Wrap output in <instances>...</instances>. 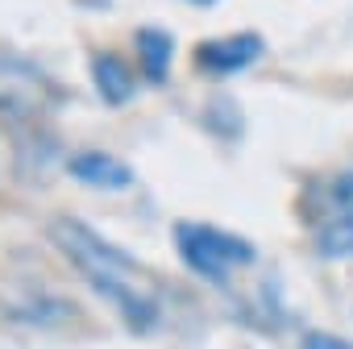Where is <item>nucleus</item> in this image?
<instances>
[{
  "instance_id": "nucleus-2",
  "label": "nucleus",
  "mask_w": 353,
  "mask_h": 349,
  "mask_svg": "<svg viewBox=\"0 0 353 349\" xmlns=\"http://www.w3.org/2000/svg\"><path fill=\"white\" fill-rule=\"evenodd\" d=\"M174 250L179 258L208 283L225 287L229 283V270L233 266H250L258 258V250L237 237V233H225L216 225H204V221H179L174 225Z\"/></svg>"
},
{
  "instance_id": "nucleus-9",
  "label": "nucleus",
  "mask_w": 353,
  "mask_h": 349,
  "mask_svg": "<svg viewBox=\"0 0 353 349\" xmlns=\"http://www.w3.org/2000/svg\"><path fill=\"white\" fill-rule=\"evenodd\" d=\"M316 246L328 258H353V229H320Z\"/></svg>"
},
{
  "instance_id": "nucleus-1",
  "label": "nucleus",
  "mask_w": 353,
  "mask_h": 349,
  "mask_svg": "<svg viewBox=\"0 0 353 349\" xmlns=\"http://www.w3.org/2000/svg\"><path fill=\"white\" fill-rule=\"evenodd\" d=\"M50 241L83 275V283L121 312V320L133 332H150L158 324V312H162L158 283L150 279V270L137 258H129L125 250H117L112 241H104L92 225H83L75 217H54Z\"/></svg>"
},
{
  "instance_id": "nucleus-5",
  "label": "nucleus",
  "mask_w": 353,
  "mask_h": 349,
  "mask_svg": "<svg viewBox=\"0 0 353 349\" xmlns=\"http://www.w3.org/2000/svg\"><path fill=\"white\" fill-rule=\"evenodd\" d=\"M312 217L320 229H353V170H336L312 188Z\"/></svg>"
},
{
  "instance_id": "nucleus-11",
  "label": "nucleus",
  "mask_w": 353,
  "mask_h": 349,
  "mask_svg": "<svg viewBox=\"0 0 353 349\" xmlns=\"http://www.w3.org/2000/svg\"><path fill=\"white\" fill-rule=\"evenodd\" d=\"M188 5H200V9H212V5H216V0H188Z\"/></svg>"
},
{
  "instance_id": "nucleus-6",
  "label": "nucleus",
  "mask_w": 353,
  "mask_h": 349,
  "mask_svg": "<svg viewBox=\"0 0 353 349\" xmlns=\"http://www.w3.org/2000/svg\"><path fill=\"white\" fill-rule=\"evenodd\" d=\"M71 179H79L83 188H96V192H125L133 188V170L129 162H121L117 154H104V150H79L71 162Z\"/></svg>"
},
{
  "instance_id": "nucleus-8",
  "label": "nucleus",
  "mask_w": 353,
  "mask_h": 349,
  "mask_svg": "<svg viewBox=\"0 0 353 349\" xmlns=\"http://www.w3.org/2000/svg\"><path fill=\"white\" fill-rule=\"evenodd\" d=\"M133 46H137V67L150 83H166V71H170V54H174V38L158 26H141L133 34Z\"/></svg>"
},
{
  "instance_id": "nucleus-4",
  "label": "nucleus",
  "mask_w": 353,
  "mask_h": 349,
  "mask_svg": "<svg viewBox=\"0 0 353 349\" xmlns=\"http://www.w3.org/2000/svg\"><path fill=\"white\" fill-rule=\"evenodd\" d=\"M262 50H266L262 34L241 30V34H225V38L200 42V46H196V67H200L204 75H212V79H225V75H237V71L254 67V63L262 59Z\"/></svg>"
},
{
  "instance_id": "nucleus-10",
  "label": "nucleus",
  "mask_w": 353,
  "mask_h": 349,
  "mask_svg": "<svg viewBox=\"0 0 353 349\" xmlns=\"http://www.w3.org/2000/svg\"><path fill=\"white\" fill-rule=\"evenodd\" d=\"M299 349H353V341H345V337H332V332H320V328H312V332H303V345Z\"/></svg>"
},
{
  "instance_id": "nucleus-3",
  "label": "nucleus",
  "mask_w": 353,
  "mask_h": 349,
  "mask_svg": "<svg viewBox=\"0 0 353 349\" xmlns=\"http://www.w3.org/2000/svg\"><path fill=\"white\" fill-rule=\"evenodd\" d=\"M59 88L50 83V75L42 67H34L30 59H0V117L21 121V117H38L46 108L59 104Z\"/></svg>"
},
{
  "instance_id": "nucleus-7",
  "label": "nucleus",
  "mask_w": 353,
  "mask_h": 349,
  "mask_svg": "<svg viewBox=\"0 0 353 349\" xmlns=\"http://www.w3.org/2000/svg\"><path fill=\"white\" fill-rule=\"evenodd\" d=\"M92 83H96V92H100V100H104L108 108H121V104L133 100L137 75H133V67H129L121 54L96 50V54H92Z\"/></svg>"
}]
</instances>
